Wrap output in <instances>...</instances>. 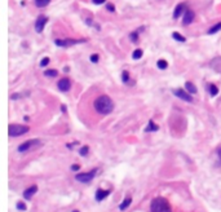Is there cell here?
<instances>
[{
    "label": "cell",
    "mask_w": 221,
    "mask_h": 212,
    "mask_svg": "<svg viewBox=\"0 0 221 212\" xmlns=\"http://www.w3.org/2000/svg\"><path fill=\"white\" fill-rule=\"evenodd\" d=\"M93 107L100 115H107L114 110V101L107 94H101L95 100Z\"/></svg>",
    "instance_id": "1"
},
{
    "label": "cell",
    "mask_w": 221,
    "mask_h": 212,
    "mask_svg": "<svg viewBox=\"0 0 221 212\" xmlns=\"http://www.w3.org/2000/svg\"><path fill=\"white\" fill-rule=\"evenodd\" d=\"M150 211L151 212H172V208H171L170 202L165 198L158 197L151 200Z\"/></svg>",
    "instance_id": "2"
},
{
    "label": "cell",
    "mask_w": 221,
    "mask_h": 212,
    "mask_svg": "<svg viewBox=\"0 0 221 212\" xmlns=\"http://www.w3.org/2000/svg\"><path fill=\"white\" fill-rule=\"evenodd\" d=\"M30 131V128L27 125H21V124H9L8 128V133L10 137H18L25 133H27Z\"/></svg>",
    "instance_id": "3"
},
{
    "label": "cell",
    "mask_w": 221,
    "mask_h": 212,
    "mask_svg": "<svg viewBox=\"0 0 221 212\" xmlns=\"http://www.w3.org/2000/svg\"><path fill=\"white\" fill-rule=\"evenodd\" d=\"M41 145V141L39 140V138H31V140H27L25 142H22V144L18 146V153H26L29 151V150L31 149H35V147H39Z\"/></svg>",
    "instance_id": "4"
},
{
    "label": "cell",
    "mask_w": 221,
    "mask_h": 212,
    "mask_svg": "<svg viewBox=\"0 0 221 212\" xmlns=\"http://www.w3.org/2000/svg\"><path fill=\"white\" fill-rule=\"evenodd\" d=\"M97 171H98V169H97V168H95V169H92V171H89V172H84V173H78V175H75V180H76V181H79V182H83V184H85V182H91V181H92L93 178L96 177V173H97Z\"/></svg>",
    "instance_id": "5"
},
{
    "label": "cell",
    "mask_w": 221,
    "mask_h": 212,
    "mask_svg": "<svg viewBox=\"0 0 221 212\" xmlns=\"http://www.w3.org/2000/svg\"><path fill=\"white\" fill-rule=\"evenodd\" d=\"M84 39H56L54 40V44L57 47H71L75 45V44H80L84 43Z\"/></svg>",
    "instance_id": "6"
},
{
    "label": "cell",
    "mask_w": 221,
    "mask_h": 212,
    "mask_svg": "<svg viewBox=\"0 0 221 212\" xmlns=\"http://www.w3.org/2000/svg\"><path fill=\"white\" fill-rule=\"evenodd\" d=\"M172 92H173V94H175L176 97L181 98L182 101L193 102V96H191V93H189L187 91H184V89H181V88H176V89H173Z\"/></svg>",
    "instance_id": "7"
},
{
    "label": "cell",
    "mask_w": 221,
    "mask_h": 212,
    "mask_svg": "<svg viewBox=\"0 0 221 212\" xmlns=\"http://www.w3.org/2000/svg\"><path fill=\"white\" fill-rule=\"evenodd\" d=\"M57 87L61 92H69L71 89V80L69 78H62L60 79V82L57 83Z\"/></svg>",
    "instance_id": "8"
},
{
    "label": "cell",
    "mask_w": 221,
    "mask_h": 212,
    "mask_svg": "<svg viewBox=\"0 0 221 212\" xmlns=\"http://www.w3.org/2000/svg\"><path fill=\"white\" fill-rule=\"evenodd\" d=\"M47 22H48V17H47V16H40V17H38L36 22H35V30H36V32H39V34L43 32Z\"/></svg>",
    "instance_id": "9"
},
{
    "label": "cell",
    "mask_w": 221,
    "mask_h": 212,
    "mask_svg": "<svg viewBox=\"0 0 221 212\" xmlns=\"http://www.w3.org/2000/svg\"><path fill=\"white\" fill-rule=\"evenodd\" d=\"M185 12H186V3H180V4L176 5L175 10H173V16H172V17L175 18V19H177L181 14H184Z\"/></svg>",
    "instance_id": "10"
},
{
    "label": "cell",
    "mask_w": 221,
    "mask_h": 212,
    "mask_svg": "<svg viewBox=\"0 0 221 212\" xmlns=\"http://www.w3.org/2000/svg\"><path fill=\"white\" fill-rule=\"evenodd\" d=\"M194 18H195V13L193 12V10L187 9L186 12L184 13V22H182V23H184L185 26H187V25L193 23V21H194Z\"/></svg>",
    "instance_id": "11"
},
{
    "label": "cell",
    "mask_w": 221,
    "mask_h": 212,
    "mask_svg": "<svg viewBox=\"0 0 221 212\" xmlns=\"http://www.w3.org/2000/svg\"><path fill=\"white\" fill-rule=\"evenodd\" d=\"M36 191H38V186L36 185H31L30 188H27L26 190L23 191V198H25V199H27V200L31 199V197H32V195H35Z\"/></svg>",
    "instance_id": "12"
},
{
    "label": "cell",
    "mask_w": 221,
    "mask_h": 212,
    "mask_svg": "<svg viewBox=\"0 0 221 212\" xmlns=\"http://www.w3.org/2000/svg\"><path fill=\"white\" fill-rule=\"evenodd\" d=\"M110 193H111V190H102V189H97L95 198H96V200H97V202H102V200H104Z\"/></svg>",
    "instance_id": "13"
},
{
    "label": "cell",
    "mask_w": 221,
    "mask_h": 212,
    "mask_svg": "<svg viewBox=\"0 0 221 212\" xmlns=\"http://www.w3.org/2000/svg\"><path fill=\"white\" fill-rule=\"evenodd\" d=\"M158 129H159L158 124H156V123H154L153 120H149L148 127L145 128V132H155V131H158Z\"/></svg>",
    "instance_id": "14"
},
{
    "label": "cell",
    "mask_w": 221,
    "mask_h": 212,
    "mask_svg": "<svg viewBox=\"0 0 221 212\" xmlns=\"http://www.w3.org/2000/svg\"><path fill=\"white\" fill-rule=\"evenodd\" d=\"M219 31H221V21L217 22V23H215L213 26L209 27L208 34H209V35H213V34H216V32H219Z\"/></svg>",
    "instance_id": "15"
},
{
    "label": "cell",
    "mask_w": 221,
    "mask_h": 212,
    "mask_svg": "<svg viewBox=\"0 0 221 212\" xmlns=\"http://www.w3.org/2000/svg\"><path fill=\"white\" fill-rule=\"evenodd\" d=\"M132 203V198H126V199L123 200V202L120 203V206H119V210L120 211H124V210H127V208L129 207V204Z\"/></svg>",
    "instance_id": "16"
},
{
    "label": "cell",
    "mask_w": 221,
    "mask_h": 212,
    "mask_svg": "<svg viewBox=\"0 0 221 212\" xmlns=\"http://www.w3.org/2000/svg\"><path fill=\"white\" fill-rule=\"evenodd\" d=\"M185 88H186V91L189 92V93H191V94L197 93V87H195L191 82H186V83H185Z\"/></svg>",
    "instance_id": "17"
},
{
    "label": "cell",
    "mask_w": 221,
    "mask_h": 212,
    "mask_svg": "<svg viewBox=\"0 0 221 212\" xmlns=\"http://www.w3.org/2000/svg\"><path fill=\"white\" fill-rule=\"evenodd\" d=\"M172 38L175 39V40H177V41H180V43H185L186 41V38L185 36H182L180 32H172Z\"/></svg>",
    "instance_id": "18"
},
{
    "label": "cell",
    "mask_w": 221,
    "mask_h": 212,
    "mask_svg": "<svg viewBox=\"0 0 221 212\" xmlns=\"http://www.w3.org/2000/svg\"><path fill=\"white\" fill-rule=\"evenodd\" d=\"M34 3L38 8H44L51 3V0H34Z\"/></svg>",
    "instance_id": "19"
},
{
    "label": "cell",
    "mask_w": 221,
    "mask_h": 212,
    "mask_svg": "<svg viewBox=\"0 0 221 212\" xmlns=\"http://www.w3.org/2000/svg\"><path fill=\"white\" fill-rule=\"evenodd\" d=\"M156 66H158V69H161V70H165V69L168 67V62L165 60H158Z\"/></svg>",
    "instance_id": "20"
},
{
    "label": "cell",
    "mask_w": 221,
    "mask_h": 212,
    "mask_svg": "<svg viewBox=\"0 0 221 212\" xmlns=\"http://www.w3.org/2000/svg\"><path fill=\"white\" fill-rule=\"evenodd\" d=\"M208 91H209V94H211L212 97L216 96V94L219 93V88H217L215 84H209L208 85Z\"/></svg>",
    "instance_id": "21"
},
{
    "label": "cell",
    "mask_w": 221,
    "mask_h": 212,
    "mask_svg": "<svg viewBox=\"0 0 221 212\" xmlns=\"http://www.w3.org/2000/svg\"><path fill=\"white\" fill-rule=\"evenodd\" d=\"M44 74H45V76H48V78H54V76L58 75V71H57L56 69H51V70H47Z\"/></svg>",
    "instance_id": "22"
},
{
    "label": "cell",
    "mask_w": 221,
    "mask_h": 212,
    "mask_svg": "<svg viewBox=\"0 0 221 212\" xmlns=\"http://www.w3.org/2000/svg\"><path fill=\"white\" fill-rule=\"evenodd\" d=\"M142 54H143L142 49H136V51L133 52V54H132V58H133V60H140V58L142 57Z\"/></svg>",
    "instance_id": "23"
},
{
    "label": "cell",
    "mask_w": 221,
    "mask_h": 212,
    "mask_svg": "<svg viewBox=\"0 0 221 212\" xmlns=\"http://www.w3.org/2000/svg\"><path fill=\"white\" fill-rule=\"evenodd\" d=\"M129 39H131V41H133V43H137V41H139V31H132L131 34H129Z\"/></svg>",
    "instance_id": "24"
},
{
    "label": "cell",
    "mask_w": 221,
    "mask_h": 212,
    "mask_svg": "<svg viewBox=\"0 0 221 212\" xmlns=\"http://www.w3.org/2000/svg\"><path fill=\"white\" fill-rule=\"evenodd\" d=\"M121 82H123L124 84L129 83V72L128 71H123V72H121Z\"/></svg>",
    "instance_id": "25"
},
{
    "label": "cell",
    "mask_w": 221,
    "mask_h": 212,
    "mask_svg": "<svg viewBox=\"0 0 221 212\" xmlns=\"http://www.w3.org/2000/svg\"><path fill=\"white\" fill-rule=\"evenodd\" d=\"M88 151H89V147H88L87 145H84V146H83L80 150H79V154H80L82 157H87V155H88Z\"/></svg>",
    "instance_id": "26"
},
{
    "label": "cell",
    "mask_w": 221,
    "mask_h": 212,
    "mask_svg": "<svg viewBox=\"0 0 221 212\" xmlns=\"http://www.w3.org/2000/svg\"><path fill=\"white\" fill-rule=\"evenodd\" d=\"M98 58H100V57H98V54H96V53H95V54H91L89 60H91V62L97 63V62H98Z\"/></svg>",
    "instance_id": "27"
},
{
    "label": "cell",
    "mask_w": 221,
    "mask_h": 212,
    "mask_svg": "<svg viewBox=\"0 0 221 212\" xmlns=\"http://www.w3.org/2000/svg\"><path fill=\"white\" fill-rule=\"evenodd\" d=\"M49 61H51V60H49V57H44L43 60L40 61V66H41V67L47 66V65H48V63H49Z\"/></svg>",
    "instance_id": "28"
},
{
    "label": "cell",
    "mask_w": 221,
    "mask_h": 212,
    "mask_svg": "<svg viewBox=\"0 0 221 212\" xmlns=\"http://www.w3.org/2000/svg\"><path fill=\"white\" fill-rule=\"evenodd\" d=\"M26 204L23 202H18L17 203V210H21V211H26Z\"/></svg>",
    "instance_id": "29"
},
{
    "label": "cell",
    "mask_w": 221,
    "mask_h": 212,
    "mask_svg": "<svg viewBox=\"0 0 221 212\" xmlns=\"http://www.w3.org/2000/svg\"><path fill=\"white\" fill-rule=\"evenodd\" d=\"M106 9L109 10V12L114 13V12H115V7H114V4H111V3H109V4H106Z\"/></svg>",
    "instance_id": "30"
},
{
    "label": "cell",
    "mask_w": 221,
    "mask_h": 212,
    "mask_svg": "<svg viewBox=\"0 0 221 212\" xmlns=\"http://www.w3.org/2000/svg\"><path fill=\"white\" fill-rule=\"evenodd\" d=\"M106 1V0H92V3L93 4H96V5H100V4H104V3Z\"/></svg>",
    "instance_id": "31"
},
{
    "label": "cell",
    "mask_w": 221,
    "mask_h": 212,
    "mask_svg": "<svg viewBox=\"0 0 221 212\" xmlns=\"http://www.w3.org/2000/svg\"><path fill=\"white\" fill-rule=\"evenodd\" d=\"M79 168H80V166H79V164H74V166H71V169H73V171H78Z\"/></svg>",
    "instance_id": "32"
},
{
    "label": "cell",
    "mask_w": 221,
    "mask_h": 212,
    "mask_svg": "<svg viewBox=\"0 0 221 212\" xmlns=\"http://www.w3.org/2000/svg\"><path fill=\"white\" fill-rule=\"evenodd\" d=\"M217 155H219V159H220V162H221V147L217 149Z\"/></svg>",
    "instance_id": "33"
},
{
    "label": "cell",
    "mask_w": 221,
    "mask_h": 212,
    "mask_svg": "<svg viewBox=\"0 0 221 212\" xmlns=\"http://www.w3.org/2000/svg\"><path fill=\"white\" fill-rule=\"evenodd\" d=\"M61 111H63V113H66V106H65V105H62V106H61Z\"/></svg>",
    "instance_id": "34"
},
{
    "label": "cell",
    "mask_w": 221,
    "mask_h": 212,
    "mask_svg": "<svg viewBox=\"0 0 221 212\" xmlns=\"http://www.w3.org/2000/svg\"><path fill=\"white\" fill-rule=\"evenodd\" d=\"M73 212H79V211H78V210H74V211H73Z\"/></svg>",
    "instance_id": "35"
}]
</instances>
